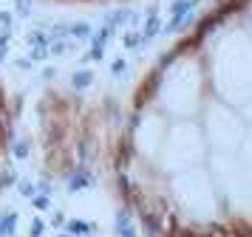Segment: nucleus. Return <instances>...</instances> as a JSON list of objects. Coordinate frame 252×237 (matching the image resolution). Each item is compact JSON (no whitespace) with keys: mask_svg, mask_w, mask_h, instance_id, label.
Wrapping results in <instances>:
<instances>
[{"mask_svg":"<svg viewBox=\"0 0 252 237\" xmlns=\"http://www.w3.org/2000/svg\"><path fill=\"white\" fill-rule=\"evenodd\" d=\"M46 56H48V48H32V56H29V59L40 62V59H46Z\"/></svg>","mask_w":252,"mask_h":237,"instance_id":"nucleus-20","label":"nucleus"},{"mask_svg":"<svg viewBox=\"0 0 252 237\" xmlns=\"http://www.w3.org/2000/svg\"><path fill=\"white\" fill-rule=\"evenodd\" d=\"M125 59H114V65H111V74H114V77H122V74H125Z\"/></svg>","mask_w":252,"mask_h":237,"instance_id":"nucleus-18","label":"nucleus"},{"mask_svg":"<svg viewBox=\"0 0 252 237\" xmlns=\"http://www.w3.org/2000/svg\"><path fill=\"white\" fill-rule=\"evenodd\" d=\"M26 43L32 45V48H48L51 45V37L46 31H29L26 34Z\"/></svg>","mask_w":252,"mask_h":237,"instance_id":"nucleus-5","label":"nucleus"},{"mask_svg":"<svg viewBox=\"0 0 252 237\" xmlns=\"http://www.w3.org/2000/svg\"><path fill=\"white\" fill-rule=\"evenodd\" d=\"M91 82H94V71H77V74L71 77V88L85 90V88H91Z\"/></svg>","mask_w":252,"mask_h":237,"instance_id":"nucleus-4","label":"nucleus"},{"mask_svg":"<svg viewBox=\"0 0 252 237\" xmlns=\"http://www.w3.org/2000/svg\"><path fill=\"white\" fill-rule=\"evenodd\" d=\"M159 31H161V20L156 17V14H148V26H145V31H142V37H145V43H148L150 37H156Z\"/></svg>","mask_w":252,"mask_h":237,"instance_id":"nucleus-9","label":"nucleus"},{"mask_svg":"<svg viewBox=\"0 0 252 237\" xmlns=\"http://www.w3.org/2000/svg\"><path fill=\"white\" fill-rule=\"evenodd\" d=\"M127 17H133V11H130V9H119V11H114V14H108L105 26H108L111 31H116V26H122V23H125Z\"/></svg>","mask_w":252,"mask_h":237,"instance_id":"nucleus-7","label":"nucleus"},{"mask_svg":"<svg viewBox=\"0 0 252 237\" xmlns=\"http://www.w3.org/2000/svg\"><path fill=\"white\" fill-rule=\"evenodd\" d=\"M91 26H88V23H74V26H68V37H91Z\"/></svg>","mask_w":252,"mask_h":237,"instance_id":"nucleus-10","label":"nucleus"},{"mask_svg":"<svg viewBox=\"0 0 252 237\" xmlns=\"http://www.w3.org/2000/svg\"><path fill=\"white\" fill-rule=\"evenodd\" d=\"M111 28H108V26H102V28H99V31H94L91 34V48H96V51H105V43H108V37H111Z\"/></svg>","mask_w":252,"mask_h":237,"instance_id":"nucleus-8","label":"nucleus"},{"mask_svg":"<svg viewBox=\"0 0 252 237\" xmlns=\"http://www.w3.org/2000/svg\"><path fill=\"white\" fill-rule=\"evenodd\" d=\"M60 237H71V235H68V232H63V235H60Z\"/></svg>","mask_w":252,"mask_h":237,"instance_id":"nucleus-25","label":"nucleus"},{"mask_svg":"<svg viewBox=\"0 0 252 237\" xmlns=\"http://www.w3.org/2000/svg\"><path fill=\"white\" fill-rule=\"evenodd\" d=\"M65 229H68L71 237H82V235H94V232H96V229H94V223L82 220V217H71L68 223H65Z\"/></svg>","mask_w":252,"mask_h":237,"instance_id":"nucleus-2","label":"nucleus"},{"mask_svg":"<svg viewBox=\"0 0 252 237\" xmlns=\"http://www.w3.org/2000/svg\"><path fill=\"white\" fill-rule=\"evenodd\" d=\"M32 206H34L37 212H48V209H51V198H48V195H40V192H37L34 198H32Z\"/></svg>","mask_w":252,"mask_h":237,"instance_id":"nucleus-12","label":"nucleus"},{"mask_svg":"<svg viewBox=\"0 0 252 237\" xmlns=\"http://www.w3.org/2000/svg\"><path fill=\"white\" fill-rule=\"evenodd\" d=\"M71 48H74V43H68V40H54V43L48 45V54L63 56L65 51H71Z\"/></svg>","mask_w":252,"mask_h":237,"instance_id":"nucleus-11","label":"nucleus"},{"mask_svg":"<svg viewBox=\"0 0 252 237\" xmlns=\"http://www.w3.org/2000/svg\"><path fill=\"white\" fill-rule=\"evenodd\" d=\"M9 26H12V11H0V28L9 31Z\"/></svg>","mask_w":252,"mask_h":237,"instance_id":"nucleus-19","label":"nucleus"},{"mask_svg":"<svg viewBox=\"0 0 252 237\" xmlns=\"http://www.w3.org/2000/svg\"><path fill=\"white\" fill-rule=\"evenodd\" d=\"M142 43H145V37H142V34H127V37H125V48H130V51L139 48Z\"/></svg>","mask_w":252,"mask_h":237,"instance_id":"nucleus-17","label":"nucleus"},{"mask_svg":"<svg viewBox=\"0 0 252 237\" xmlns=\"http://www.w3.org/2000/svg\"><path fill=\"white\" fill-rule=\"evenodd\" d=\"M12 153H14V158H29V141H14Z\"/></svg>","mask_w":252,"mask_h":237,"instance_id":"nucleus-14","label":"nucleus"},{"mask_svg":"<svg viewBox=\"0 0 252 237\" xmlns=\"http://www.w3.org/2000/svg\"><path fill=\"white\" fill-rule=\"evenodd\" d=\"M14 184H17V175H14L12 169H9V172H3V178H0V192L9 189V186H14Z\"/></svg>","mask_w":252,"mask_h":237,"instance_id":"nucleus-16","label":"nucleus"},{"mask_svg":"<svg viewBox=\"0 0 252 237\" xmlns=\"http://www.w3.org/2000/svg\"><path fill=\"white\" fill-rule=\"evenodd\" d=\"M51 226H65V217H63V212H54V214H51Z\"/></svg>","mask_w":252,"mask_h":237,"instance_id":"nucleus-23","label":"nucleus"},{"mask_svg":"<svg viewBox=\"0 0 252 237\" xmlns=\"http://www.w3.org/2000/svg\"><path fill=\"white\" fill-rule=\"evenodd\" d=\"M6 54H9V48H0V62L6 59Z\"/></svg>","mask_w":252,"mask_h":237,"instance_id":"nucleus-24","label":"nucleus"},{"mask_svg":"<svg viewBox=\"0 0 252 237\" xmlns=\"http://www.w3.org/2000/svg\"><path fill=\"white\" fill-rule=\"evenodd\" d=\"M14 6H17V11H20V14H29V9H32V0H14Z\"/></svg>","mask_w":252,"mask_h":237,"instance_id":"nucleus-22","label":"nucleus"},{"mask_svg":"<svg viewBox=\"0 0 252 237\" xmlns=\"http://www.w3.org/2000/svg\"><path fill=\"white\" fill-rule=\"evenodd\" d=\"M65 186H68V192H82V189H88V186H94V175L88 169H74L65 178Z\"/></svg>","mask_w":252,"mask_h":237,"instance_id":"nucleus-1","label":"nucleus"},{"mask_svg":"<svg viewBox=\"0 0 252 237\" xmlns=\"http://www.w3.org/2000/svg\"><path fill=\"white\" fill-rule=\"evenodd\" d=\"M14 65L20 68V71H32V59H29V56H17V59H14Z\"/></svg>","mask_w":252,"mask_h":237,"instance_id":"nucleus-21","label":"nucleus"},{"mask_svg":"<svg viewBox=\"0 0 252 237\" xmlns=\"http://www.w3.org/2000/svg\"><path fill=\"white\" fill-rule=\"evenodd\" d=\"M195 6H198V0H176L170 6V11H173V17H187Z\"/></svg>","mask_w":252,"mask_h":237,"instance_id":"nucleus-6","label":"nucleus"},{"mask_svg":"<svg viewBox=\"0 0 252 237\" xmlns=\"http://www.w3.org/2000/svg\"><path fill=\"white\" fill-rule=\"evenodd\" d=\"M17 192H20V195H26V198H34L37 186H34V184H29V181H20V184H17Z\"/></svg>","mask_w":252,"mask_h":237,"instance_id":"nucleus-15","label":"nucleus"},{"mask_svg":"<svg viewBox=\"0 0 252 237\" xmlns=\"http://www.w3.org/2000/svg\"><path fill=\"white\" fill-rule=\"evenodd\" d=\"M43 235H46V223L40 217H34L32 220V229H29V237H43Z\"/></svg>","mask_w":252,"mask_h":237,"instance_id":"nucleus-13","label":"nucleus"},{"mask_svg":"<svg viewBox=\"0 0 252 237\" xmlns=\"http://www.w3.org/2000/svg\"><path fill=\"white\" fill-rule=\"evenodd\" d=\"M17 232V212L0 214V237H12Z\"/></svg>","mask_w":252,"mask_h":237,"instance_id":"nucleus-3","label":"nucleus"}]
</instances>
